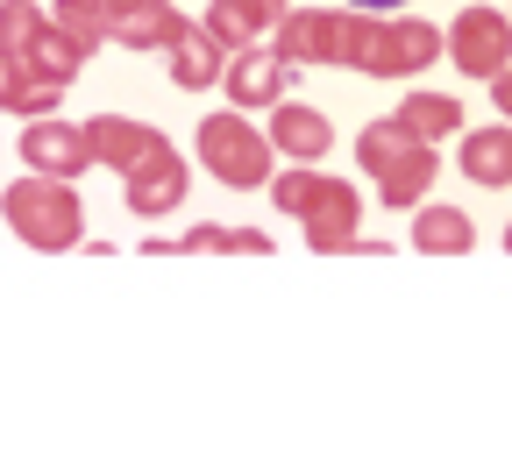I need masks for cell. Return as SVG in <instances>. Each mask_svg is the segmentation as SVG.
Segmentation results:
<instances>
[{
  "label": "cell",
  "mask_w": 512,
  "mask_h": 476,
  "mask_svg": "<svg viewBox=\"0 0 512 476\" xmlns=\"http://www.w3.org/2000/svg\"><path fill=\"white\" fill-rule=\"evenodd\" d=\"M50 22L79 43V57H93L107 43V15H100V0H50Z\"/></svg>",
  "instance_id": "cell-22"
},
{
  "label": "cell",
  "mask_w": 512,
  "mask_h": 476,
  "mask_svg": "<svg viewBox=\"0 0 512 476\" xmlns=\"http://www.w3.org/2000/svg\"><path fill=\"white\" fill-rule=\"evenodd\" d=\"M22 164L43 171V178H79V171H93L86 128H79V121H57V114H29V128H22Z\"/></svg>",
  "instance_id": "cell-8"
},
{
  "label": "cell",
  "mask_w": 512,
  "mask_h": 476,
  "mask_svg": "<svg viewBox=\"0 0 512 476\" xmlns=\"http://www.w3.org/2000/svg\"><path fill=\"white\" fill-rule=\"evenodd\" d=\"M178 29H185L178 0H128V8L107 15V43H121V50H164Z\"/></svg>",
  "instance_id": "cell-13"
},
{
  "label": "cell",
  "mask_w": 512,
  "mask_h": 476,
  "mask_svg": "<svg viewBox=\"0 0 512 476\" xmlns=\"http://www.w3.org/2000/svg\"><path fill=\"white\" fill-rule=\"evenodd\" d=\"M57 100H64V86H50V79H36L29 64H22V50H8L0 43V114H57Z\"/></svg>",
  "instance_id": "cell-15"
},
{
  "label": "cell",
  "mask_w": 512,
  "mask_h": 476,
  "mask_svg": "<svg viewBox=\"0 0 512 476\" xmlns=\"http://www.w3.org/2000/svg\"><path fill=\"white\" fill-rule=\"evenodd\" d=\"M484 86H491V107H498V114H505V107H512V79H505V72H498V79H484Z\"/></svg>",
  "instance_id": "cell-26"
},
{
  "label": "cell",
  "mask_w": 512,
  "mask_h": 476,
  "mask_svg": "<svg viewBox=\"0 0 512 476\" xmlns=\"http://www.w3.org/2000/svg\"><path fill=\"white\" fill-rule=\"evenodd\" d=\"M434 57H441V29L406 15V22H370V43L356 57V72H370V79H413V72H427Z\"/></svg>",
  "instance_id": "cell-5"
},
{
  "label": "cell",
  "mask_w": 512,
  "mask_h": 476,
  "mask_svg": "<svg viewBox=\"0 0 512 476\" xmlns=\"http://www.w3.org/2000/svg\"><path fill=\"white\" fill-rule=\"evenodd\" d=\"M22 64H29L36 79H50V86H72L86 57H79V43H72V36H64V29H57V22L43 15V29H36V36L22 43Z\"/></svg>",
  "instance_id": "cell-18"
},
{
  "label": "cell",
  "mask_w": 512,
  "mask_h": 476,
  "mask_svg": "<svg viewBox=\"0 0 512 476\" xmlns=\"http://www.w3.org/2000/svg\"><path fill=\"white\" fill-rule=\"evenodd\" d=\"M370 43V15H342V8H278L271 22V50L292 57V64H342V72H356V57Z\"/></svg>",
  "instance_id": "cell-3"
},
{
  "label": "cell",
  "mask_w": 512,
  "mask_h": 476,
  "mask_svg": "<svg viewBox=\"0 0 512 476\" xmlns=\"http://www.w3.org/2000/svg\"><path fill=\"white\" fill-rule=\"evenodd\" d=\"M278 8H285V0H214L200 29H207L221 50H242V43H256V36H271Z\"/></svg>",
  "instance_id": "cell-14"
},
{
  "label": "cell",
  "mask_w": 512,
  "mask_h": 476,
  "mask_svg": "<svg viewBox=\"0 0 512 476\" xmlns=\"http://www.w3.org/2000/svg\"><path fill=\"white\" fill-rule=\"evenodd\" d=\"M299 228H306V249H320V256L356 249V228H363V192H349L342 178H328V192H320L313 207L299 214Z\"/></svg>",
  "instance_id": "cell-10"
},
{
  "label": "cell",
  "mask_w": 512,
  "mask_h": 476,
  "mask_svg": "<svg viewBox=\"0 0 512 476\" xmlns=\"http://www.w3.org/2000/svg\"><path fill=\"white\" fill-rule=\"evenodd\" d=\"M79 128H86L93 164H107V171H121V178L164 150V135H157L150 121H128V114H93V121H79Z\"/></svg>",
  "instance_id": "cell-9"
},
{
  "label": "cell",
  "mask_w": 512,
  "mask_h": 476,
  "mask_svg": "<svg viewBox=\"0 0 512 476\" xmlns=\"http://www.w3.org/2000/svg\"><path fill=\"white\" fill-rule=\"evenodd\" d=\"M349 8H363V15H392V8H406V0H349Z\"/></svg>",
  "instance_id": "cell-27"
},
{
  "label": "cell",
  "mask_w": 512,
  "mask_h": 476,
  "mask_svg": "<svg viewBox=\"0 0 512 476\" xmlns=\"http://www.w3.org/2000/svg\"><path fill=\"white\" fill-rule=\"evenodd\" d=\"M399 128H406V135H420V143H441V135H463V107L448 100V93H406Z\"/></svg>",
  "instance_id": "cell-20"
},
{
  "label": "cell",
  "mask_w": 512,
  "mask_h": 476,
  "mask_svg": "<svg viewBox=\"0 0 512 476\" xmlns=\"http://www.w3.org/2000/svg\"><path fill=\"white\" fill-rule=\"evenodd\" d=\"M171 249H192V256H214V249H228V228L200 221V228H185V242H171Z\"/></svg>",
  "instance_id": "cell-24"
},
{
  "label": "cell",
  "mask_w": 512,
  "mask_h": 476,
  "mask_svg": "<svg viewBox=\"0 0 512 476\" xmlns=\"http://www.w3.org/2000/svg\"><path fill=\"white\" fill-rule=\"evenodd\" d=\"M271 150L285 157V164H320V157H328L335 150V128H328V114H320V107H299L292 93L271 107Z\"/></svg>",
  "instance_id": "cell-11"
},
{
  "label": "cell",
  "mask_w": 512,
  "mask_h": 476,
  "mask_svg": "<svg viewBox=\"0 0 512 476\" xmlns=\"http://www.w3.org/2000/svg\"><path fill=\"white\" fill-rule=\"evenodd\" d=\"M36 29H43V8H36V0H0V43H8V50H22Z\"/></svg>",
  "instance_id": "cell-23"
},
{
  "label": "cell",
  "mask_w": 512,
  "mask_h": 476,
  "mask_svg": "<svg viewBox=\"0 0 512 476\" xmlns=\"http://www.w3.org/2000/svg\"><path fill=\"white\" fill-rule=\"evenodd\" d=\"M114 8H128V0H100V15H114Z\"/></svg>",
  "instance_id": "cell-28"
},
{
  "label": "cell",
  "mask_w": 512,
  "mask_h": 476,
  "mask_svg": "<svg viewBox=\"0 0 512 476\" xmlns=\"http://www.w3.org/2000/svg\"><path fill=\"white\" fill-rule=\"evenodd\" d=\"M121 185H128V214H143V221H157V214H171L178 199L192 192V171H185V157H178V150L164 143V150H157L150 164H136V171H128Z\"/></svg>",
  "instance_id": "cell-12"
},
{
  "label": "cell",
  "mask_w": 512,
  "mask_h": 476,
  "mask_svg": "<svg viewBox=\"0 0 512 476\" xmlns=\"http://www.w3.org/2000/svg\"><path fill=\"white\" fill-rule=\"evenodd\" d=\"M200 157H207V171H214L221 185H235V192H256V185H264V178L278 171L271 135H264V128H249L235 107L200 121Z\"/></svg>",
  "instance_id": "cell-4"
},
{
  "label": "cell",
  "mask_w": 512,
  "mask_h": 476,
  "mask_svg": "<svg viewBox=\"0 0 512 476\" xmlns=\"http://www.w3.org/2000/svg\"><path fill=\"white\" fill-rule=\"evenodd\" d=\"M228 249H242V256H264V249H271V235H264V228H228Z\"/></svg>",
  "instance_id": "cell-25"
},
{
  "label": "cell",
  "mask_w": 512,
  "mask_h": 476,
  "mask_svg": "<svg viewBox=\"0 0 512 476\" xmlns=\"http://www.w3.org/2000/svg\"><path fill=\"white\" fill-rule=\"evenodd\" d=\"M413 249H427V256H463V249H477V221H470L463 207H420V214H413Z\"/></svg>",
  "instance_id": "cell-19"
},
{
  "label": "cell",
  "mask_w": 512,
  "mask_h": 476,
  "mask_svg": "<svg viewBox=\"0 0 512 476\" xmlns=\"http://www.w3.org/2000/svg\"><path fill=\"white\" fill-rule=\"evenodd\" d=\"M463 178L470 185H484V192H505L512 185V128L498 121V128H463Z\"/></svg>",
  "instance_id": "cell-16"
},
{
  "label": "cell",
  "mask_w": 512,
  "mask_h": 476,
  "mask_svg": "<svg viewBox=\"0 0 512 476\" xmlns=\"http://www.w3.org/2000/svg\"><path fill=\"white\" fill-rule=\"evenodd\" d=\"M164 50H171V79H178L185 93L214 86V79H221V64H228V50H221V43H214L207 29H192V22H185V29H178V36H171Z\"/></svg>",
  "instance_id": "cell-17"
},
{
  "label": "cell",
  "mask_w": 512,
  "mask_h": 476,
  "mask_svg": "<svg viewBox=\"0 0 512 476\" xmlns=\"http://www.w3.org/2000/svg\"><path fill=\"white\" fill-rule=\"evenodd\" d=\"M264 185H271V199H278V214H292V221H299L313 199L328 192V171H313V164H285V171H271Z\"/></svg>",
  "instance_id": "cell-21"
},
{
  "label": "cell",
  "mask_w": 512,
  "mask_h": 476,
  "mask_svg": "<svg viewBox=\"0 0 512 476\" xmlns=\"http://www.w3.org/2000/svg\"><path fill=\"white\" fill-rule=\"evenodd\" d=\"M0 214L29 249H79V235H86V207H79L72 178H43V171L15 178L0 192Z\"/></svg>",
  "instance_id": "cell-2"
},
{
  "label": "cell",
  "mask_w": 512,
  "mask_h": 476,
  "mask_svg": "<svg viewBox=\"0 0 512 476\" xmlns=\"http://www.w3.org/2000/svg\"><path fill=\"white\" fill-rule=\"evenodd\" d=\"M441 50L456 57V72H463V79H498V72H505V57H512V29H505L498 8H463L456 29L441 36Z\"/></svg>",
  "instance_id": "cell-7"
},
{
  "label": "cell",
  "mask_w": 512,
  "mask_h": 476,
  "mask_svg": "<svg viewBox=\"0 0 512 476\" xmlns=\"http://www.w3.org/2000/svg\"><path fill=\"white\" fill-rule=\"evenodd\" d=\"M292 72H299L292 57H278V50H264V43H242V50H228V64H221L214 86H228L235 114H249V107H278V100L292 93Z\"/></svg>",
  "instance_id": "cell-6"
},
{
  "label": "cell",
  "mask_w": 512,
  "mask_h": 476,
  "mask_svg": "<svg viewBox=\"0 0 512 476\" xmlns=\"http://www.w3.org/2000/svg\"><path fill=\"white\" fill-rule=\"evenodd\" d=\"M356 164L377 178V199L392 214H406V207H420V192L434 185V143H420V135H406L399 128V114L392 121H370L363 135H356Z\"/></svg>",
  "instance_id": "cell-1"
}]
</instances>
